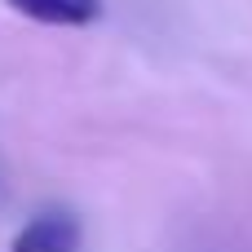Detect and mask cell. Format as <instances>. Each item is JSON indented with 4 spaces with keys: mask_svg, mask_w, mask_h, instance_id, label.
<instances>
[{
    "mask_svg": "<svg viewBox=\"0 0 252 252\" xmlns=\"http://www.w3.org/2000/svg\"><path fill=\"white\" fill-rule=\"evenodd\" d=\"M80 244H84V230L71 208H40L13 235L9 252H80Z\"/></svg>",
    "mask_w": 252,
    "mask_h": 252,
    "instance_id": "1",
    "label": "cell"
},
{
    "mask_svg": "<svg viewBox=\"0 0 252 252\" xmlns=\"http://www.w3.org/2000/svg\"><path fill=\"white\" fill-rule=\"evenodd\" d=\"M4 4L44 27H89L102 18V0H4Z\"/></svg>",
    "mask_w": 252,
    "mask_h": 252,
    "instance_id": "2",
    "label": "cell"
}]
</instances>
